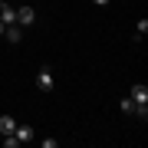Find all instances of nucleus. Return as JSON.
I'll list each match as a JSON object with an SVG mask.
<instances>
[{
    "mask_svg": "<svg viewBox=\"0 0 148 148\" xmlns=\"http://www.w3.org/2000/svg\"><path fill=\"white\" fill-rule=\"evenodd\" d=\"M128 99H132L135 102V115H148V86H142V82H138V86H132V89H128Z\"/></svg>",
    "mask_w": 148,
    "mask_h": 148,
    "instance_id": "1",
    "label": "nucleus"
},
{
    "mask_svg": "<svg viewBox=\"0 0 148 148\" xmlns=\"http://www.w3.org/2000/svg\"><path fill=\"white\" fill-rule=\"evenodd\" d=\"M0 23H3V27L16 23V10H13L10 3H7V0H0Z\"/></svg>",
    "mask_w": 148,
    "mask_h": 148,
    "instance_id": "2",
    "label": "nucleus"
},
{
    "mask_svg": "<svg viewBox=\"0 0 148 148\" xmlns=\"http://www.w3.org/2000/svg\"><path fill=\"white\" fill-rule=\"evenodd\" d=\"M33 20H36V10H33V7H20V10H16V23H20V27H30Z\"/></svg>",
    "mask_w": 148,
    "mask_h": 148,
    "instance_id": "3",
    "label": "nucleus"
},
{
    "mask_svg": "<svg viewBox=\"0 0 148 148\" xmlns=\"http://www.w3.org/2000/svg\"><path fill=\"white\" fill-rule=\"evenodd\" d=\"M36 86L43 92H49V89H53V73H49V69H40V73H36Z\"/></svg>",
    "mask_w": 148,
    "mask_h": 148,
    "instance_id": "4",
    "label": "nucleus"
},
{
    "mask_svg": "<svg viewBox=\"0 0 148 148\" xmlns=\"http://www.w3.org/2000/svg\"><path fill=\"white\" fill-rule=\"evenodd\" d=\"M3 36L10 40V43H20L23 40V27H20V23H10V27L3 30Z\"/></svg>",
    "mask_w": 148,
    "mask_h": 148,
    "instance_id": "5",
    "label": "nucleus"
},
{
    "mask_svg": "<svg viewBox=\"0 0 148 148\" xmlns=\"http://www.w3.org/2000/svg\"><path fill=\"white\" fill-rule=\"evenodd\" d=\"M13 135H16V142H20V145H23V142H33V128H30V125H16Z\"/></svg>",
    "mask_w": 148,
    "mask_h": 148,
    "instance_id": "6",
    "label": "nucleus"
},
{
    "mask_svg": "<svg viewBox=\"0 0 148 148\" xmlns=\"http://www.w3.org/2000/svg\"><path fill=\"white\" fill-rule=\"evenodd\" d=\"M13 128H16L13 115H0V135H13Z\"/></svg>",
    "mask_w": 148,
    "mask_h": 148,
    "instance_id": "7",
    "label": "nucleus"
},
{
    "mask_svg": "<svg viewBox=\"0 0 148 148\" xmlns=\"http://www.w3.org/2000/svg\"><path fill=\"white\" fill-rule=\"evenodd\" d=\"M148 33V20H138V27H135V40H142Z\"/></svg>",
    "mask_w": 148,
    "mask_h": 148,
    "instance_id": "8",
    "label": "nucleus"
},
{
    "mask_svg": "<svg viewBox=\"0 0 148 148\" xmlns=\"http://www.w3.org/2000/svg\"><path fill=\"white\" fill-rule=\"evenodd\" d=\"M0 145H3V148H16L20 142H16V135H3V138H0Z\"/></svg>",
    "mask_w": 148,
    "mask_h": 148,
    "instance_id": "9",
    "label": "nucleus"
},
{
    "mask_svg": "<svg viewBox=\"0 0 148 148\" xmlns=\"http://www.w3.org/2000/svg\"><path fill=\"white\" fill-rule=\"evenodd\" d=\"M122 112H128V115H135V102L132 99H122V106H119Z\"/></svg>",
    "mask_w": 148,
    "mask_h": 148,
    "instance_id": "10",
    "label": "nucleus"
},
{
    "mask_svg": "<svg viewBox=\"0 0 148 148\" xmlns=\"http://www.w3.org/2000/svg\"><path fill=\"white\" fill-rule=\"evenodd\" d=\"M92 3H99V7H109V3H112V0H92Z\"/></svg>",
    "mask_w": 148,
    "mask_h": 148,
    "instance_id": "11",
    "label": "nucleus"
},
{
    "mask_svg": "<svg viewBox=\"0 0 148 148\" xmlns=\"http://www.w3.org/2000/svg\"><path fill=\"white\" fill-rule=\"evenodd\" d=\"M3 30H7V27H3V23H0V36H3Z\"/></svg>",
    "mask_w": 148,
    "mask_h": 148,
    "instance_id": "12",
    "label": "nucleus"
}]
</instances>
